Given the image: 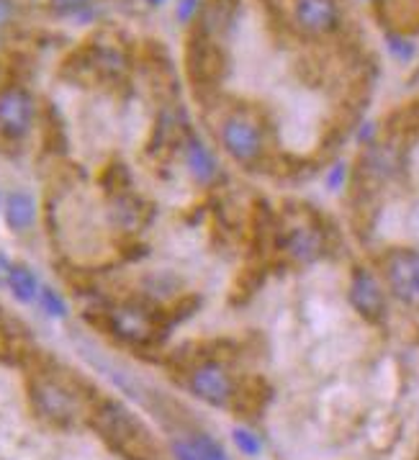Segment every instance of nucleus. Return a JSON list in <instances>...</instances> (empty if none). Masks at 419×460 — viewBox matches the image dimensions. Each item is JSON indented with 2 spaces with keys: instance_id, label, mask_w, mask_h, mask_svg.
<instances>
[{
  "instance_id": "1",
  "label": "nucleus",
  "mask_w": 419,
  "mask_h": 460,
  "mask_svg": "<svg viewBox=\"0 0 419 460\" xmlns=\"http://www.w3.org/2000/svg\"><path fill=\"white\" fill-rule=\"evenodd\" d=\"M91 424L126 460H157V448L137 416L118 401H101L91 415Z\"/></svg>"
},
{
  "instance_id": "2",
  "label": "nucleus",
  "mask_w": 419,
  "mask_h": 460,
  "mask_svg": "<svg viewBox=\"0 0 419 460\" xmlns=\"http://www.w3.org/2000/svg\"><path fill=\"white\" fill-rule=\"evenodd\" d=\"M31 399L36 412L54 424H72L80 415L77 393H72L65 383L54 378H36L31 383Z\"/></svg>"
},
{
  "instance_id": "3",
  "label": "nucleus",
  "mask_w": 419,
  "mask_h": 460,
  "mask_svg": "<svg viewBox=\"0 0 419 460\" xmlns=\"http://www.w3.org/2000/svg\"><path fill=\"white\" fill-rule=\"evenodd\" d=\"M109 324L111 332L118 340L132 343V345H147L157 337L160 332V322L157 314L149 311L147 306L140 303H118L109 311Z\"/></svg>"
},
{
  "instance_id": "4",
  "label": "nucleus",
  "mask_w": 419,
  "mask_h": 460,
  "mask_svg": "<svg viewBox=\"0 0 419 460\" xmlns=\"http://www.w3.org/2000/svg\"><path fill=\"white\" fill-rule=\"evenodd\" d=\"M34 121V101L24 88H3L0 91V137L24 139Z\"/></svg>"
},
{
  "instance_id": "5",
  "label": "nucleus",
  "mask_w": 419,
  "mask_h": 460,
  "mask_svg": "<svg viewBox=\"0 0 419 460\" xmlns=\"http://www.w3.org/2000/svg\"><path fill=\"white\" fill-rule=\"evenodd\" d=\"M222 141L234 160L253 162L262 149L260 126L250 114H234L222 126Z\"/></svg>"
},
{
  "instance_id": "6",
  "label": "nucleus",
  "mask_w": 419,
  "mask_h": 460,
  "mask_svg": "<svg viewBox=\"0 0 419 460\" xmlns=\"http://www.w3.org/2000/svg\"><path fill=\"white\" fill-rule=\"evenodd\" d=\"M386 278L396 296L407 303H419V253L399 250L386 260Z\"/></svg>"
},
{
  "instance_id": "7",
  "label": "nucleus",
  "mask_w": 419,
  "mask_h": 460,
  "mask_svg": "<svg viewBox=\"0 0 419 460\" xmlns=\"http://www.w3.org/2000/svg\"><path fill=\"white\" fill-rule=\"evenodd\" d=\"M340 11L334 0H294V23L309 36H322L337 28Z\"/></svg>"
},
{
  "instance_id": "8",
  "label": "nucleus",
  "mask_w": 419,
  "mask_h": 460,
  "mask_svg": "<svg viewBox=\"0 0 419 460\" xmlns=\"http://www.w3.org/2000/svg\"><path fill=\"white\" fill-rule=\"evenodd\" d=\"M188 69L196 83H219L227 72V57L219 46L201 34V39L188 49Z\"/></svg>"
},
{
  "instance_id": "9",
  "label": "nucleus",
  "mask_w": 419,
  "mask_h": 460,
  "mask_svg": "<svg viewBox=\"0 0 419 460\" xmlns=\"http://www.w3.org/2000/svg\"><path fill=\"white\" fill-rule=\"evenodd\" d=\"M190 389L198 399L209 401L214 407H227L234 393L232 378L227 375V370L216 366V363H204V366L193 370Z\"/></svg>"
},
{
  "instance_id": "10",
  "label": "nucleus",
  "mask_w": 419,
  "mask_h": 460,
  "mask_svg": "<svg viewBox=\"0 0 419 460\" xmlns=\"http://www.w3.org/2000/svg\"><path fill=\"white\" fill-rule=\"evenodd\" d=\"M350 301L371 322H378L386 311V299L381 294V286L375 283V278L363 273V270L355 273L352 283H350Z\"/></svg>"
},
{
  "instance_id": "11",
  "label": "nucleus",
  "mask_w": 419,
  "mask_h": 460,
  "mask_svg": "<svg viewBox=\"0 0 419 460\" xmlns=\"http://www.w3.org/2000/svg\"><path fill=\"white\" fill-rule=\"evenodd\" d=\"M234 5L232 0H209L201 8V34L204 36H216L232 26Z\"/></svg>"
},
{
  "instance_id": "12",
  "label": "nucleus",
  "mask_w": 419,
  "mask_h": 460,
  "mask_svg": "<svg viewBox=\"0 0 419 460\" xmlns=\"http://www.w3.org/2000/svg\"><path fill=\"white\" fill-rule=\"evenodd\" d=\"M36 219V206H34V198L26 196V193H11L5 198V222L8 227L16 231L28 230Z\"/></svg>"
},
{
  "instance_id": "13",
  "label": "nucleus",
  "mask_w": 419,
  "mask_h": 460,
  "mask_svg": "<svg viewBox=\"0 0 419 460\" xmlns=\"http://www.w3.org/2000/svg\"><path fill=\"white\" fill-rule=\"evenodd\" d=\"M186 165L190 170V175L201 183H209L211 178L216 175V162H214V155L204 147V141L198 139H188L186 144Z\"/></svg>"
},
{
  "instance_id": "14",
  "label": "nucleus",
  "mask_w": 419,
  "mask_h": 460,
  "mask_svg": "<svg viewBox=\"0 0 419 460\" xmlns=\"http://www.w3.org/2000/svg\"><path fill=\"white\" fill-rule=\"evenodd\" d=\"M5 280H8L11 294H13L19 301H24V303H28V301H34L36 296H39V280H36V276H34L28 268H24V265H13V268H8Z\"/></svg>"
},
{
  "instance_id": "15",
  "label": "nucleus",
  "mask_w": 419,
  "mask_h": 460,
  "mask_svg": "<svg viewBox=\"0 0 419 460\" xmlns=\"http://www.w3.org/2000/svg\"><path fill=\"white\" fill-rule=\"evenodd\" d=\"M288 253L299 260H311L319 253V237L311 230H296L288 239Z\"/></svg>"
},
{
  "instance_id": "16",
  "label": "nucleus",
  "mask_w": 419,
  "mask_h": 460,
  "mask_svg": "<svg viewBox=\"0 0 419 460\" xmlns=\"http://www.w3.org/2000/svg\"><path fill=\"white\" fill-rule=\"evenodd\" d=\"M190 445H193L198 460H230L227 450H224L216 440L209 438V435H196V438H190Z\"/></svg>"
},
{
  "instance_id": "17",
  "label": "nucleus",
  "mask_w": 419,
  "mask_h": 460,
  "mask_svg": "<svg viewBox=\"0 0 419 460\" xmlns=\"http://www.w3.org/2000/svg\"><path fill=\"white\" fill-rule=\"evenodd\" d=\"M234 442H237V448L245 453V456H260V450H262V442L257 435H253L250 430H234Z\"/></svg>"
},
{
  "instance_id": "18",
  "label": "nucleus",
  "mask_w": 419,
  "mask_h": 460,
  "mask_svg": "<svg viewBox=\"0 0 419 460\" xmlns=\"http://www.w3.org/2000/svg\"><path fill=\"white\" fill-rule=\"evenodd\" d=\"M42 306H44V311H47L49 317H57V319H62L65 314H68V303L62 301L60 294H54V291H42Z\"/></svg>"
},
{
  "instance_id": "19",
  "label": "nucleus",
  "mask_w": 419,
  "mask_h": 460,
  "mask_svg": "<svg viewBox=\"0 0 419 460\" xmlns=\"http://www.w3.org/2000/svg\"><path fill=\"white\" fill-rule=\"evenodd\" d=\"M91 0H52V8L62 16H72V13H80L88 8Z\"/></svg>"
},
{
  "instance_id": "20",
  "label": "nucleus",
  "mask_w": 419,
  "mask_h": 460,
  "mask_svg": "<svg viewBox=\"0 0 419 460\" xmlns=\"http://www.w3.org/2000/svg\"><path fill=\"white\" fill-rule=\"evenodd\" d=\"M173 456H175V460H198L190 440H175L173 442Z\"/></svg>"
},
{
  "instance_id": "21",
  "label": "nucleus",
  "mask_w": 419,
  "mask_h": 460,
  "mask_svg": "<svg viewBox=\"0 0 419 460\" xmlns=\"http://www.w3.org/2000/svg\"><path fill=\"white\" fill-rule=\"evenodd\" d=\"M193 13H198V0H183L181 8H178V19H181V21H188Z\"/></svg>"
},
{
  "instance_id": "22",
  "label": "nucleus",
  "mask_w": 419,
  "mask_h": 460,
  "mask_svg": "<svg viewBox=\"0 0 419 460\" xmlns=\"http://www.w3.org/2000/svg\"><path fill=\"white\" fill-rule=\"evenodd\" d=\"M11 13H13V5H11V0H0V23H5L11 19Z\"/></svg>"
},
{
  "instance_id": "23",
  "label": "nucleus",
  "mask_w": 419,
  "mask_h": 460,
  "mask_svg": "<svg viewBox=\"0 0 419 460\" xmlns=\"http://www.w3.org/2000/svg\"><path fill=\"white\" fill-rule=\"evenodd\" d=\"M147 3H152V5H160L163 0H147Z\"/></svg>"
}]
</instances>
